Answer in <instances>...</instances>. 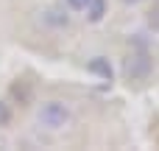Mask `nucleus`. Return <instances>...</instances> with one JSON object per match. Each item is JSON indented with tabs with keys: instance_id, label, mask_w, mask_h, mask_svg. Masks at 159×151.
<instances>
[{
	"instance_id": "8",
	"label": "nucleus",
	"mask_w": 159,
	"mask_h": 151,
	"mask_svg": "<svg viewBox=\"0 0 159 151\" xmlns=\"http://www.w3.org/2000/svg\"><path fill=\"white\" fill-rule=\"evenodd\" d=\"M148 25L159 31V0H154V6H151V11H148Z\"/></svg>"
},
{
	"instance_id": "7",
	"label": "nucleus",
	"mask_w": 159,
	"mask_h": 151,
	"mask_svg": "<svg viewBox=\"0 0 159 151\" xmlns=\"http://www.w3.org/2000/svg\"><path fill=\"white\" fill-rule=\"evenodd\" d=\"M11 120H14V109H11V104H8V101H3V98H0V129L11 126Z\"/></svg>"
},
{
	"instance_id": "5",
	"label": "nucleus",
	"mask_w": 159,
	"mask_h": 151,
	"mask_svg": "<svg viewBox=\"0 0 159 151\" xmlns=\"http://www.w3.org/2000/svg\"><path fill=\"white\" fill-rule=\"evenodd\" d=\"M11 98H17L22 106H28L31 104V84L28 81H14L11 84Z\"/></svg>"
},
{
	"instance_id": "2",
	"label": "nucleus",
	"mask_w": 159,
	"mask_h": 151,
	"mask_svg": "<svg viewBox=\"0 0 159 151\" xmlns=\"http://www.w3.org/2000/svg\"><path fill=\"white\" fill-rule=\"evenodd\" d=\"M126 78L129 81H145L148 76H151V70H154V62H151V56H148V50L140 45L137 50H131L129 56H126Z\"/></svg>"
},
{
	"instance_id": "1",
	"label": "nucleus",
	"mask_w": 159,
	"mask_h": 151,
	"mask_svg": "<svg viewBox=\"0 0 159 151\" xmlns=\"http://www.w3.org/2000/svg\"><path fill=\"white\" fill-rule=\"evenodd\" d=\"M36 123L42 129H50V132H61L73 123V109L64 104V101H45L39 109H36Z\"/></svg>"
},
{
	"instance_id": "9",
	"label": "nucleus",
	"mask_w": 159,
	"mask_h": 151,
	"mask_svg": "<svg viewBox=\"0 0 159 151\" xmlns=\"http://www.w3.org/2000/svg\"><path fill=\"white\" fill-rule=\"evenodd\" d=\"M64 6H67L70 11H84V8L89 6V0H64Z\"/></svg>"
},
{
	"instance_id": "4",
	"label": "nucleus",
	"mask_w": 159,
	"mask_h": 151,
	"mask_svg": "<svg viewBox=\"0 0 159 151\" xmlns=\"http://www.w3.org/2000/svg\"><path fill=\"white\" fill-rule=\"evenodd\" d=\"M87 70H89L92 76L103 78V81H112V78H115V70H112V62H109L106 56H92V59H89V64H87Z\"/></svg>"
},
{
	"instance_id": "3",
	"label": "nucleus",
	"mask_w": 159,
	"mask_h": 151,
	"mask_svg": "<svg viewBox=\"0 0 159 151\" xmlns=\"http://www.w3.org/2000/svg\"><path fill=\"white\" fill-rule=\"evenodd\" d=\"M42 22H45V25H50V28H56V31H67V28L73 25L70 14H67L64 8H59V6L45 8V11H42Z\"/></svg>"
},
{
	"instance_id": "6",
	"label": "nucleus",
	"mask_w": 159,
	"mask_h": 151,
	"mask_svg": "<svg viewBox=\"0 0 159 151\" xmlns=\"http://www.w3.org/2000/svg\"><path fill=\"white\" fill-rule=\"evenodd\" d=\"M84 11H87V20L89 22H101L103 14H106V0H89V6Z\"/></svg>"
},
{
	"instance_id": "10",
	"label": "nucleus",
	"mask_w": 159,
	"mask_h": 151,
	"mask_svg": "<svg viewBox=\"0 0 159 151\" xmlns=\"http://www.w3.org/2000/svg\"><path fill=\"white\" fill-rule=\"evenodd\" d=\"M120 3H126V6H137V3H143V0H120Z\"/></svg>"
}]
</instances>
